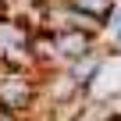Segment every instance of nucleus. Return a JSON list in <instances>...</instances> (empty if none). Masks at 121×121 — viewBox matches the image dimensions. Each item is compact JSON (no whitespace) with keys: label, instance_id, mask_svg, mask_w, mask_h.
I'll use <instances>...</instances> for the list:
<instances>
[{"label":"nucleus","instance_id":"obj_4","mask_svg":"<svg viewBox=\"0 0 121 121\" xmlns=\"http://www.w3.org/2000/svg\"><path fill=\"white\" fill-rule=\"evenodd\" d=\"M121 32V0H117V7L107 14V22H103V43L110 39V36H117Z\"/></svg>","mask_w":121,"mask_h":121},{"label":"nucleus","instance_id":"obj_5","mask_svg":"<svg viewBox=\"0 0 121 121\" xmlns=\"http://www.w3.org/2000/svg\"><path fill=\"white\" fill-rule=\"evenodd\" d=\"M107 53H114V57H121V32L107 39Z\"/></svg>","mask_w":121,"mask_h":121},{"label":"nucleus","instance_id":"obj_3","mask_svg":"<svg viewBox=\"0 0 121 121\" xmlns=\"http://www.w3.org/2000/svg\"><path fill=\"white\" fill-rule=\"evenodd\" d=\"M103 68H107V43L103 46H96L93 53H86V57H78V60H71V64L64 68L75 82H78V89L89 96V89L100 82V75H103Z\"/></svg>","mask_w":121,"mask_h":121},{"label":"nucleus","instance_id":"obj_1","mask_svg":"<svg viewBox=\"0 0 121 121\" xmlns=\"http://www.w3.org/2000/svg\"><path fill=\"white\" fill-rule=\"evenodd\" d=\"M43 96L39 71H7L0 68V110L29 117Z\"/></svg>","mask_w":121,"mask_h":121},{"label":"nucleus","instance_id":"obj_2","mask_svg":"<svg viewBox=\"0 0 121 121\" xmlns=\"http://www.w3.org/2000/svg\"><path fill=\"white\" fill-rule=\"evenodd\" d=\"M53 36V46H57V57H60V64H71V60H78V57H86V53H93L96 46H103V36H93V32H78V29H71V32H50Z\"/></svg>","mask_w":121,"mask_h":121}]
</instances>
